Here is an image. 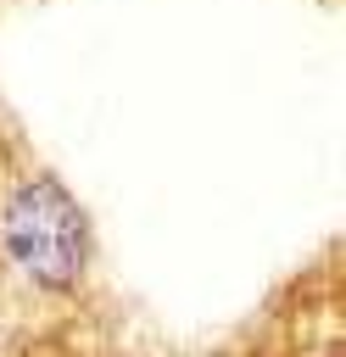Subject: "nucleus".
Listing matches in <instances>:
<instances>
[{
	"mask_svg": "<svg viewBox=\"0 0 346 357\" xmlns=\"http://www.w3.org/2000/svg\"><path fill=\"white\" fill-rule=\"evenodd\" d=\"M0 273L39 301H73L95 273L89 206L45 162L0 173Z\"/></svg>",
	"mask_w": 346,
	"mask_h": 357,
	"instance_id": "1",
	"label": "nucleus"
}]
</instances>
